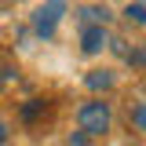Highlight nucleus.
Returning <instances> with one entry per match:
<instances>
[{"instance_id":"nucleus-1","label":"nucleus","mask_w":146,"mask_h":146,"mask_svg":"<svg viewBox=\"0 0 146 146\" xmlns=\"http://www.w3.org/2000/svg\"><path fill=\"white\" fill-rule=\"evenodd\" d=\"M77 124L84 135H102L110 131V102H84L77 110Z\"/></svg>"},{"instance_id":"nucleus-2","label":"nucleus","mask_w":146,"mask_h":146,"mask_svg":"<svg viewBox=\"0 0 146 146\" xmlns=\"http://www.w3.org/2000/svg\"><path fill=\"white\" fill-rule=\"evenodd\" d=\"M62 11H66L62 0H48V7H36V11H33V29H36L40 36H51V33H55V22H58Z\"/></svg>"},{"instance_id":"nucleus-3","label":"nucleus","mask_w":146,"mask_h":146,"mask_svg":"<svg viewBox=\"0 0 146 146\" xmlns=\"http://www.w3.org/2000/svg\"><path fill=\"white\" fill-rule=\"evenodd\" d=\"M80 48H84L88 55L102 51V48H106V29H102V26H84V33H80Z\"/></svg>"},{"instance_id":"nucleus-4","label":"nucleus","mask_w":146,"mask_h":146,"mask_svg":"<svg viewBox=\"0 0 146 146\" xmlns=\"http://www.w3.org/2000/svg\"><path fill=\"white\" fill-rule=\"evenodd\" d=\"M110 84H113V73H110V70H95L88 77V88L91 91H102V88H110Z\"/></svg>"},{"instance_id":"nucleus-5","label":"nucleus","mask_w":146,"mask_h":146,"mask_svg":"<svg viewBox=\"0 0 146 146\" xmlns=\"http://www.w3.org/2000/svg\"><path fill=\"white\" fill-rule=\"evenodd\" d=\"M124 18H128V22H135V26H146V4H128Z\"/></svg>"},{"instance_id":"nucleus-6","label":"nucleus","mask_w":146,"mask_h":146,"mask_svg":"<svg viewBox=\"0 0 146 146\" xmlns=\"http://www.w3.org/2000/svg\"><path fill=\"white\" fill-rule=\"evenodd\" d=\"M131 124L139 128V131H146V102H139V106L131 110Z\"/></svg>"},{"instance_id":"nucleus-7","label":"nucleus","mask_w":146,"mask_h":146,"mask_svg":"<svg viewBox=\"0 0 146 146\" xmlns=\"http://www.w3.org/2000/svg\"><path fill=\"white\" fill-rule=\"evenodd\" d=\"M40 106H44V102H29V106L22 110V117H26V121H33L36 113H40Z\"/></svg>"},{"instance_id":"nucleus-8","label":"nucleus","mask_w":146,"mask_h":146,"mask_svg":"<svg viewBox=\"0 0 146 146\" xmlns=\"http://www.w3.org/2000/svg\"><path fill=\"white\" fill-rule=\"evenodd\" d=\"M4 139H7V124L0 121V143H4Z\"/></svg>"}]
</instances>
